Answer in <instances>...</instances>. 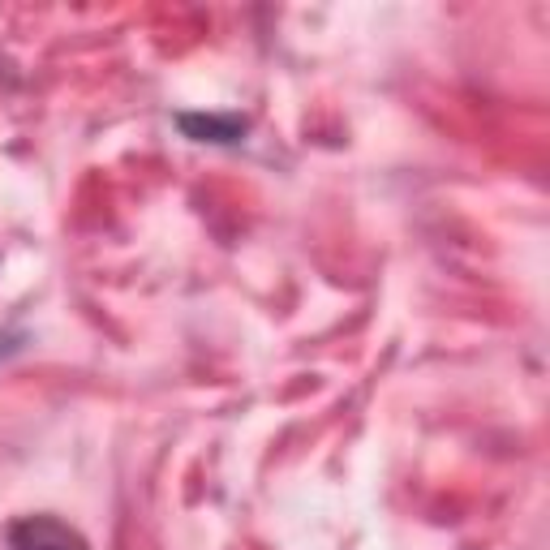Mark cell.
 <instances>
[{"label": "cell", "mask_w": 550, "mask_h": 550, "mask_svg": "<svg viewBox=\"0 0 550 550\" xmlns=\"http://www.w3.org/2000/svg\"><path fill=\"white\" fill-rule=\"evenodd\" d=\"M9 550H91V542L56 516H26L9 525Z\"/></svg>", "instance_id": "obj_1"}, {"label": "cell", "mask_w": 550, "mask_h": 550, "mask_svg": "<svg viewBox=\"0 0 550 550\" xmlns=\"http://www.w3.org/2000/svg\"><path fill=\"white\" fill-rule=\"evenodd\" d=\"M181 125L190 129H202V134H215L211 142H237L241 134H245V121H237V117H228V121H194V117H181Z\"/></svg>", "instance_id": "obj_2"}]
</instances>
